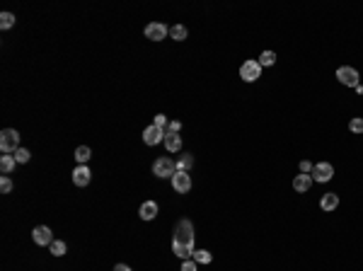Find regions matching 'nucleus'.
Returning a JSON list of instances; mask_svg holds the SVG:
<instances>
[{"label": "nucleus", "instance_id": "nucleus-1", "mask_svg": "<svg viewBox=\"0 0 363 271\" xmlns=\"http://www.w3.org/2000/svg\"><path fill=\"white\" fill-rule=\"evenodd\" d=\"M172 252L179 259H192L194 257V225L192 221L182 218L174 228L172 235Z\"/></svg>", "mask_w": 363, "mask_h": 271}, {"label": "nucleus", "instance_id": "nucleus-2", "mask_svg": "<svg viewBox=\"0 0 363 271\" xmlns=\"http://www.w3.org/2000/svg\"><path fill=\"white\" fill-rule=\"evenodd\" d=\"M174 172H177V162L172 160V158H167V155H162V158H157L153 162V174L160 177V179H167V177L172 179Z\"/></svg>", "mask_w": 363, "mask_h": 271}, {"label": "nucleus", "instance_id": "nucleus-3", "mask_svg": "<svg viewBox=\"0 0 363 271\" xmlns=\"http://www.w3.org/2000/svg\"><path fill=\"white\" fill-rule=\"evenodd\" d=\"M20 148V133L15 131V128H3V133H0V150L5 153V155H15V150Z\"/></svg>", "mask_w": 363, "mask_h": 271}, {"label": "nucleus", "instance_id": "nucleus-4", "mask_svg": "<svg viewBox=\"0 0 363 271\" xmlns=\"http://www.w3.org/2000/svg\"><path fill=\"white\" fill-rule=\"evenodd\" d=\"M337 80L341 83V85H346V87H358L361 83V75H358V71L356 68H351V65H341L337 71Z\"/></svg>", "mask_w": 363, "mask_h": 271}, {"label": "nucleus", "instance_id": "nucleus-5", "mask_svg": "<svg viewBox=\"0 0 363 271\" xmlns=\"http://www.w3.org/2000/svg\"><path fill=\"white\" fill-rule=\"evenodd\" d=\"M259 75H262V65H259V61H245L240 65V78L245 80V83L259 80Z\"/></svg>", "mask_w": 363, "mask_h": 271}, {"label": "nucleus", "instance_id": "nucleus-6", "mask_svg": "<svg viewBox=\"0 0 363 271\" xmlns=\"http://www.w3.org/2000/svg\"><path fill=\"white\" fill-rule=\"evenodd\" d=\"M165 133H167V128H160V126H155V123H150V126L143 131V143L145 146H157V143L165 141Z\"/></svg>", "mask_w": 363, "mask_h": 271}, {"label": "nucleus", "instance_id": "nucleus-7", "mask_svg": "<svg viewBox=\"0 0 363 271\" xmlns=\"http://www.w3.org/2000/svg\"><path fill=\"white\" fill-rule=\"evenodd\" d=\"M310 174H313V182H322V184H325V182H329V179L334 177V167H332L329 162H317Z\"/></svg>", "mask_w": 363, "mask_h": 271}, {"label": "nucleus", "instance_id": "nucleus-8", "mask_svg": "<svg viewBox=\"0 0 363 271\" xmlns=\"http://www.w3.org/2000/svg\"><path fill=\"white\" fill-rule=\"evenodd\" d=\"M32 240H34V245H39V247H48L53 242V233H51V228H46V225H36L34 230H32Z\"/></svg>", "mask_w": 363, "mask_h": 271}, {"label": "nucleus", "instance_id": "nucleus-9", "mask_svg": "<svg viewBox=\"0 0 363 271\" xmlns=\"http://www.w3.org/2000/svg\"><path fill=\"white\" fill-rule=\"evenodd\" d=\"M172 189H174L177 194H189V191H192V177H189V172H174V177H172Z\"/></svg>", "mask_w": 363, "mask_h": 271}, {"label": "nucleus", "instance_id": "nucleus-10", "mask_svg": "<svg viewBox=\"0 0 363 271\" xmlns=\"http://www.w3.org/2000/svg\"><path fill=\"white\" fill-rule=\"evenodd\" d=\"M167 34H169V29L162 22H150V25L145 27V37L150 39V41H162V39H167Z\"/></svg>", "mask_w": 363, "mask_h": 271}, {"label": "nucleus", "instance_id": "nucleus-11", "mask_svg": "<svg viewBox=\"0 0 363 271\" xmlns=\"http://www.w3.org/2000/svg\"><path fill=\"white\" fill-rule=\"evenodd\" d=\"M90 179H92V172H90L87 165H78V167L73 170V184L75 186H87Z\"/></svg>", "mask_w": 363, "mask_h": 271}, {"label": "nucleus", "instance_id": "nucleus-12", "mask_svg": "<svg viewBox=\"0 0 363 271\" xmlns=\"http://www.w3.org/2000/svg\"><path fill=\"white\" fill-rule=\"evenodd\" d=\"M165 148H167V153H179L182 150V136L179 133H172V131H167L165 133Z\"/></svg>", "mask_w": 363, "mask_h": 271}, {"label": "nucleus", "instance_id": "nucleus-13", "mask_svg": "<svg viewBox=\"0 0 363 271\" xmlns=\"http://www.w3.org/2000/svg\"><path fill=\"white\" fill-rule=\"evenodd\" d=\"M310 186H313V174H302L300 172L295 179H293V189H295L298 194H305Z\"/></svg>", "mask_w": 363, "mask_h": 271}, {"label": "nucleus", "instance_id": "nucleus-14", "mask_svg": "<svg viewBox=\"0 0 363 271\" xmlns=\"http://www.w3.org/2000/svg\"><path fill=\"white\" fill-rule=\"evenodd\" d=\"M138 213H141V218H143V221H153V218L157 216V204H155V201H145Z\"/></svg>", "mask_w": 363, "mask_h": 271}, {"label": "nucleus", "instance_id": "nucleus-15", "mask_svg": "<svg viewBox=\"0 0 363 271\" xmlns=\"http://www.w3.org/2000/svg\"><path fill=\"white\" fill-rule=\"evenodd\" d=\"M339 206V196L337 194H325V196L320 198V209L322 211H334Z\"/></svg>", "mask_w": 363, "mask_h": 271}, {"label": "nucleus", "instance_id": "nucleus-16", "mask_svg": "<svg viewBox=\"0 0 363 271\" xmlns=\"http://www.w3.org/2000/svg\"><path fill=\"white\" fill-rule=\"evenodd\" d=\"M15 165H17L15 155H3V158H0V172H3V174H10L12 170H15Z\"/></svg>", "mask_w": 363, "mask_h": 271}, {"label": "nucleus", "instance_id": "nucleus-17", "mask_svg": "<svg viewBox=\"0 0 363 271\" xmlns=\"http://www.w3.org/2000/svg\"><path fill=\"white\" fill-rule=\"evenodd\" d=\"M192 167H194V158L189 155V153L177 158V172H189Z\"/></svg>", "mask_w": 363, "mask_h": 271}, {"label": "nucleus", "instance_id": "nucleus-18", "mask_svg": "<svg viewBox=\"0 0 363 271\" xmlns=\"http://www.w3.org/2000/svg\"><path fill=\"white\" fill-rule=\"evenodd\" d=\"M187 34H189V32H187V27H184V25L169 27V37L174 39V41H184V39H187Z\"/></svg>", "mask_w": 363, "mask_h": 271}, {"label": "nucleus", "instance_id": "nucleus-19", "mask_svg": "<svg viewBox=\"0 0 363 271\" xmlns=\"http://www.w3.org/2000/svg\"><path fill=\"white\" fill-rule=\"evenodd\" d=\"M90 158H92V150L87 148V146H80V148L75 150V160H78V165H87Z\"/></svg>", "mask_w": 363, "mask_h": 271}, {"label": "nucleus", "instance_id": "nucleus-20", "mask_svg": "<svg viewBox=\"0 0 363 271\" xmlns=\"http://www.w3.org/2000/svg\"><path fill=\"white\" fill-rule=\"evenodd\" d=\"M194 261H196V264H211V252H208V249H194Z\"/></svg>", "mask_w": 363, "mask_h": 271}, {"label": "nucleus", "instance_id": "nucleus-21", "mask_svg": "<svg viewBox=\"0 0 363 271\" xmlns=\"http://www.w3.org/2000/svg\"><path fill=\"white\" fill-rule=\"evenodd\" d=\"M276 63V53L274 51H264L262 56H259V65L262 68H269V65H274Z\"/></svg>", "mask_w": 363, "mask_h": 271}, {"label": "nucleus", "instance_id": "nucleus-22", "mask_svg": "<svg viewBox=\"0 0 363 271\" xmlns=\"http://www.w3.org/2000/svg\"><path fill=\"white\" fill-rule=\"evenodd\" d=\"M48 249H51L53 257H63V254H66V242H63V240H53V242L48 245Z\"/></svg>", "mask_w": 363, "mask_h": 271}, {"label": "nucleus", "instance_id": "nucleus-23", "mask_svg": "<svg viewBox=\"0 0 363 271\" xmlns=\"http://www.w3.org/2000/svg\"><path fill=\"white\" fill-rule=\"evenodd\" d=\"M29 158H32V153H29L27 148H17V150H15V160L20 162V165L29 162Z\"/></svg>", "mask_w": 363, "mask_h": 271}, {"label": "nucleus", "instance_id": "nucleus-24", "mask_svg": "<svg viewBox=\"0 0 363 271\" xmlns=\"http://www.w3.org/2000/svg\"><path fill=\"white\" fill-rule=\"evenodd\" d=\"M12 25H15V15H12V13H3V15H0V27H3V29H10Z\"/></svg>", "mask_w": 363, "mask_h": 271}, {"label": "nucleus", "instance_id": "nucleus-25", "mask_svg": "<svg viewBox=\"0 0 363 271\" xmlns=\"http://www.w3.org/2000/svg\"><path fill=\"white\" fill-rule=\"evenodd\" d=\"M349 131H351V133H363V119H358V116H356V119H351V121H349Z\"/></svg>", "mask_w": 363, "mask_h": 271}, {"label": "nucleus", "instance_id": "nucleus-26", "mask_svg": "<svg viewBox=\"0 0 363 271\" xmlns=\"http://www.w3.org/2000/svg\"><path fill=\"white\" fill-rule=\"evenodd\" d=\"M0 191H3V194H10L12 191V179L8 174H3V179H0Z\"/></svg>", "mask_w": 363, "mask_h": 271}, {"label": "nucleus", "instance_id": "nucleus-27", "mask_svg": "<svg viewBox=\"0 0 363 271\" xmlns=\"http://www.w3.org/2000/svg\"><path fill=\"white\" fill-rule=\"evenodd\" d=\"M182 271H196V261H194V259H184V264H182Z\"/></svg>", "mask_w": 363, "mask_h": 271}, {"label": "nucleus", "instance_id": "nucleus-28", "mask_svg": "<svg viewBox=\"0 0 363 271\" xmlns=\"http://www.w3.org/2000/svg\"><path fill=\"white\" fill-rule=\"evenodd\" d=\"M153 123H155V126H160V128H165V126H167V116H165V114H157Z\"/></svg>", "mask_w": 363, "mask_h": 271}, {"label": "nucleus", "instance_id": "nucleus-29", "mask_svg": "<svg viewBox=\"0 0 363 271\" xmlns=\"http://www.w3.org/2000/svg\"><path fill=\"white\" fill-rule=\"evenodd\" d=\"M313 167H315L313 162H308V160L300 162V172H302V174H310V172H313Z\"/></svg>", "mask_w": 363, "mask_h": 271}, {"label": "nucleus", "instance_id": "nucleus-30", "mask_svg": "<svg viewBox=\"0 0 363 271\" xmlns=\"http://www.w3.org/2000/svg\"><path fill=\"white\" fill-rule=\"evenodd\" d=\"M179 128H182L179 121H169V126H167V131H172V133H179Z\"/></svg>", "mask_w": 363, "mask_h": 271}, {"label": "nucleus", "instance_id": "nucleus-31", "mask_svg": "<svg viewBox=\"0 0 363 271\" xmlns=\"http://www.w3.org/2000/svg\"><path fill=\"white\" fill-rule=\"evenodd\" d=\"M114 271H131V266H126V264H116Z\"/></svg>", "mask_w": 363, "mask_h": 271}]
</instances>
